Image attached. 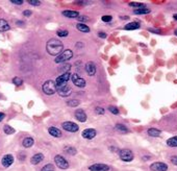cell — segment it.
Instances as JSON below:
<instances>
[{
    "instance_id": "obj_1",
    "label": "cell",
    "mask_w": 177,
    "mask_h": 171,
    "mask_svg": "<svg viewBox=\"0 0 177 171\" xmlns=\"http://www.w3.org/2000/svg\"><path fill=\"white\" fill-rule=\"evenodd\" d=\"M64 49V44L58 39H51L47 42L46 50L50 56H60Z\"/></svg>"
},
{
    "instance_id": "obj_2",
    "label": "cell",
    "mask_w": 177,
    "mask_h": 171,
    "mask_svg": "<svg viewBox=\"0 0 177 171\" xmlns=\"http://www.w3.org/2000/svg\"><path fill=\"white\" fill-rule=\"evenodd\" d=\"M43 92L46 95H53L56 92V85L54 80H47L42 86Z\"/></svg>"
},
{
    "instance_id": "obj_3",
    "label": "cell",
    "mask_w": 177,
    "mask_h": 171,
    "mask_svg": "<svg viewBox=\"0 0 177 171\" xmlns=\"http://www.w3.org/2000/svg\"><path fill=\"white\" fill-rule=\"evenodd\" d=\"M56 92L58 93V95L62 97H67L69 95H71L72 93V89L68 83H64V85H60L56 87Z\"/></svg>"
},
{
    "instance_id": "obj_4",
    "label": "cell",
    "mask_w": 177,
    "mask_h": 171,
    "mask_svg": "<svg viewBox=\"0 0 177 171\" xmlns=\"http://www.w3.org/2000/svg\"><path fill=\"white\" fill-rule=\"evenodd\" d=\"M73 56V52L72 50L70 49H67L65 51H63L60 56H56L55 58V63L56 64H60V63H66L67 61H69L71 58Z\"/></svg>"
},
{
    "instance_id": "obj_5",
    "label": "cell",
    "mask_w": 177,
    "mask_h": 171,
    "mask_svg": "<svg viewBox=\"0 0 177 171\" xmlns=\"http://www.w3.org/2000/svg\"><path fill=\"white\" fill-rule=\"evenodd\" d=\"M119 156L122 161L124 162H131L135 158L133 156V152L131 151L130 149H122L119 151Z\"/></svg>"
},
{
    "instance_id": "obj_6",
    "label": "cell",
    "mask_w": 177,
    "mask_h": 171,
    "mask_svg": "<svg viewBox=\"0 0 177 171\" xmlns=\"http://www.w3.org/2000/svg\"><path fill=\"white\" fill-rule=\"evenodd\" d=\"M54 163H55L56 166L60 169H68L69 168L68 161H67L64 156H60V154H58V156H54Z\"/></svg>"
},
{
    "instance_id": "obj_7",
    "label": "cell",
    "mask_w": 177,
    "mask_h": 171,
    "mask_svg": "<svg viewBox=\"0 0 177 171\" xmlns=\"http://www.w3.org/2000/svg\"><path fill=\"white\" fill-rule=\"evenodd\" d=\"M62 127L64 128L65 131L67 132H70V133H76L77 131L79 129V126L77 124L73 123L71 121H66V122H63L62 124Z\"/></svg>"
},
{
    "instance_id": "obj_8",
    "label": "cell",
    "mask_w": 177,
    "mask_h": 171,
    "mask_svg": "<svg viewBox=\"0 0 177 171\" xmlns=\"http://www.w3.org/2000/svg\"><path fill=\"white\" fill-rule=\"evenodd\" d=\"M71 79H72V83H74L76 87H78V88H84L85 85H87L84 79L81 78L78 74H76V73L71 75Z\"/></svg>"
},
{
    "instance_id": "obj_9",
    "label": "cell",
    "mask_w": 177,
    "mask_h": 171,
    "mask_svg": "<svg viewBox=\"0 0 177 171\" xmlns=\"http://www.w3.org/2000/svg\"><path fill=\"white\" fill-rule=\"evenodd\" d=\"M150 169L152 171H167L168 170V165L162 162H155L150 165Z\"/></svg>"
},
{
    "instance_id": "obj_10",
    "label": "cell",
    "mask_w": 177,
    "mask_h": 171,
    "mask_svg": "<svg viewBox=\"0 0 177 171\" xmlns=\"http://www.w3.org/2000/svg\"><path fill=\"white\" fill-rule=\"evenodd\" d=\"M71 78V74L70 73H63V74H60V76L56 78L55 80V85L56 87L58 86H60V85H64V83H67L69 81V79Z\"/></svg>"
},
{
    "instance_id": "obj_11",
    "label": "cell",
    "mask_w": 177,
    "mask_h": 171,
    "mask_svg": "<svg viewBox=\"0 0 177 171\" xmlns=\"http://www.w3.org/2000/svg\"><path fill=\"white\" fill-rule=\"evenodd\" d=\"M89 169L91 171H109L111 170V167L105 164H94L89 167Z\"/></svg>"
},
{
    "instance_id": "obj_12",
    "label": "cell",
    "mask_w": 177,
    "mask_h": 171,
    "mask_svg": "<svg viewBox=\"0 0 177 171\" xmlns=\"http://www.w3.org/2000/svg\"><path fill=\"white\" fill-rule=\"evenodd\" d=\"M13 163H14V156H12V154H5L2 158V160H1V164H2V166L5 167V168L12 166Z\"/></svg>"
},
{
    "instance_id": "obj_13",
    "label": "cell",
    "mask_w": 177,
    "mask_h": 171,
    "mask_svg": "<svg viewBox=\"0 0 177 171\" xmlns=\"http://www.w3.org/2000/svg\"><path fill=\"white\" fill-rule=\"evenodd\" d=\"M96 135H97L96 131L93 129V128H87V129H84V131L82 132V137L87 140H91L93 139V138H95Z\"/></svg>"
},
{
    "instance_id": "obj_14",
    "label": "cell",
    "mask_w": 177,
    "mask_h": 171,
    "mask_svg": "<svg viewBox=\"0 0 177 171\" xmlns=\"http://www.w3.org/2000/svg\"><path fill=\"white\" fill-rule=\"evenodd\" d=\"M85 71L90 76H93L96 73V65L93 62H89L85 64Z\"/></svg>"
},
{
    "instance_id": "obj_15",
    "label": "cell",
    "mask_w": 177,
    "mask_h": 171,
    "mask_svg": "<svg viewBox=\"0 0 177 171\" xmlns=\"http://www.w3.org/2000/svg\"><path fill=\"white\" fill-rule=\"evenodd\" d=\"M75 117H76V119L78 120V121L80 122H85L87 121V114L84 113V111L81 109L77 110L76 112H75Z\"/></svg>"
},
{
    "instance_id": "obj_16",
    "label": "cell",
    "mask_w": 177,
    "mask_h": 171,
    "mask_svg": "<svg viewBox=\"0 0 177 171\" xmlns=\"http://www.w3.org/2000/svg\"><path fill=\"white\" fill-rule=\"evenodd\" d=\"M48 133H49L50 135H51L52 137H54V138L62 137V132H60L58 128L54 127V126H50V127L48 128Z\"/></svg>"
},
{
    "instance_id": "obj_17",
    "label": "cell",
    "mask_w": 177,
    "mask_h": 171,
    "mask_svg": "<svg viewBox=\"0 0 177 171\" xmlns=\"http://www.w3.org/2000/svg\"><path fill=\"white\" fill-rule=\"evenodd\" d=\"M44 160V154L43 153H36L30 159V162H31L32 165H38L40 164L42 161Z\"/></svg>"
},
{
    "instance_id": "obj_18",
    "label": "cell",
    "mask_w": 177,
    "mask_h": 171,
    "mask_svg": "<svg viewBox=\"0 0 177 171\" xmlns=\"http://www.w3.org/2000/svg\"><path fill=\"white\" fill-rule=\"evenodd\" d=\"M63 15L65 16V17H68V18H72V19H74V18H78L79 14L78 12L76 11H70V10H67V11H64L63 12Z\"/></svg>"
},
{
    "instance_id": "obj_19",
    "label": "cell",
    "mask_w": 177,
    "mask_h": 171,
    "mask_svg": "<svg viewBox=\"0 0 177 171\" xmlns=\"http://www.w3.org/2000/svg\"><path fill=\"white\" fill-rule=\"evenodd\" d=\"M9 29V24L7 23V20L0 19V31H7Z\"/></svg>"
},
{
    "instance_id": "obj_20",
    "label": "cell",
    "mask_w": 177,
    "mask_h": 171,
    "mask_svg": "<svg viewBox=\"0 0 177 171\" xmlns=\"http://www.w3.org/2000/svg\"><path fill=\"white\" fill-rule=\"evenodd\" d=\"M139 27H140L139 22H131V23L126 24L124 28H125L126 30H135V29H138Z\"/></svg>"
},
{
    "instance_id": "obj_21",
    "label": "cell",
    "mask_w": 177,
    "mask_h": 171,
    "mask_svg": "<svg viewBox=\"0 0 177 171\" xmlns=\"http://www.w3.org/2000/svg\"><path fill=\"white\" fill-rule=\"evenodd\" d=\"M148 135L150 136V137H160V129H157V128H154V127H151L148 129Z\"/></svg>"
},
{
    "instance_id": "obj_22",
    "label": "cell",
    "mask_w": 177,
    "mask_h": 171,
    "mask_svg": "<svg viewBox=\"0 0 177 171\" xmlns=\"http://www.w3.org/2000/svg\"><path fill=\"white\" fill-rule=\"evenodd\" d=\"M34 139H32V138H30V137L25 138V139L23 140V142H22V144H23V146H24V147H26V148L31 147V146L34 145Z\"/></svg>"
},
{
    "instance_id": "obj_23",
    "label": "cell",
    "mask_w": 177,
    "mask_h": 171,
    "mask_svg": "<svg viewBox=\"0 0 177 171\" xmlns=\"http://www.w3.org/2000/svg\"><path fill=\"white\" fill-rule=\"evenodd\" d=\"M167 145L170 147H177V136L167 140Z\"/></svg>"
},
{
    "instance_id": "obj_24",
    "label": "cell",
    "mask_w": 177,
    "mask_h": 171,
    "mask_svg": "<svg viewBox=\"0 0 177 171\" xmlns=\"http://www.w3.org/2000/svg\"><path fill=\"white\" fill-rule=\"evenodd\" d=\"M76 28L81 32H89V31H90V28L87 27L84 23H78L76 25Z\"/></svg>"
},
{
    "instance_id": "obj_25",
    "label": "cell",
    "mask_w": 177,
    "mask_h": 171,
    "mask_svg": "<svg viewBox=\"0 0 177 171\" xmlns=\"http://www.w3.org/2000/svg\"><path fill=\"white\" fill-rule=\"evenodd\" d=\"M116 129H117L118 132H120V133H122V134H126V133H128V128L126 127L125 125H123V124H121V123H118L117 125H116Z\"/></svg>"
},
{
    "instance_id": "obj_26",
    "label": "cell",
    "mask_w": 177,
    "mask_h": 171,
    "mask_svg": "<svg viewBox=\"0 0 177 171\" xmlns=\"http://www.w3.org/2000/svg\"><path fill=\"white\" fill-rule=\"evenodd\" d=\"M133 13L135 15H145V14H149L150 10L147 9V7H143V9H139V10H135Z\"/></svg>"
},
{
    "instance_id": "obj_27",
    "label": "cell",
    "mask_w": 177,
    "mask_h": 171,
    "mask_svg": "<svg viewBox=\"0 0 177 171\" xmlns=\"http://www.w3.org/2000/svg\"><path fill=\"white\" fill-rule=\"evenodd\" d=\"M64 150H65V152H66V153H69V154H71V156H74V154H76V152H77V150L75 149L74 147H71V146L65 147Z\"/></svg>"
},
{
    "instance_id": "obj_28",
    "label": "cell",
    "mask_w": 177,
    "mask_h": 171,
    "mask_svg": "<svg viewBox=\"0 0 177 171\" xmlns=\"http://www.w3.org/2000/svg\"><path fill=\"white\" fill-rule=\"evenodd\" d=\"M3 131H4V133L7 134V135H12V134L15 133V129H14L12 126L9 125H4V127H3Z\"/></svg>"
},
{
    "instance_id": "obj_29",
    "label": "cell",
    "mask_w": 177,
    "mask_h": 171,
    "mask_svg": "<svg viewBox=\"0 0 177 171\" xmlns=\"http://www.w3.org/2000/svg\"><path fill=\"white\" fill-rule=\"evenodd\" d=\"M79 100H76V99H72V100H69L68 102H67V105H69V107H77V105H79Z\"/></svg>"
},
{
    "instance_id": "obj_30",
    "label": "cell",
    "mask_w": 177,
    "mask_h": 171,
    "mask_svg": "<svg viewBox=\"0 0 177 171\" xmlns=\"http://www.w3.org/2000/svg\"><path fill=\"white\" fill-rule=\"evenodd\" d=\"M129 5L131 7H135V10L143 9V7H145V5H144L143 3H138V2H130Z\"/></svg>"
},
{
    "instance_id": "obj_31",
    "label": "cell",
    "mask_w": 177,
    "mask_h": 171,
    "mask_svg": "<svg viewBox=\"0 0 177 171\" xmlns=\"http://www.w3.org/2000/svg\"><path fill=\"white\" fill-rule=\"evenodd\" d=\"M41 171H54V165L52 164H47L43 167Z\"/></svg>"
},
{
    "instance_id": "obj_32",
    "label": "cell",
    "mask_w": 177,
    "mask_h": 171,
    "mask_svg": "<svg viewBox=\"0 0 177 171\" xmlns=\"http://www.w3.org/2000/svg\"><path fill=\"white\" fill-rule=\"evenodd\" d=\"M109 111L111 112V113H113L114 115H118V114L120 113L119 112V109L116 107H114V105H109Z\"/></svg>"
},
{
    "instance_id": "obj_33",
    "label": "cell",
    "mask_w": 177,
    "mask_h": 171,
    "mask_svg": "<svg viewBox=\"0 0 177 171\" xmlns=\"http://www.w3.org/2000/svg\"><path fill=\"white\" fill-rule=\"evenodd\" d=\"M13 83H14V85H16V86H21L22 83H23V80H22L20 77L16 76V77H14V78H13Z\"/></svg>"
},
{
    "instance_id": "obj_34",
    "label": "cell",
    "mask_w": 177,
    "mask_h": 171,
    "mask_svg": "<svg viewBox=\"0 0 177 171\" xmlns=\"http://www.w3.org/2000/svg\"><path fill=\"white\" fill-rule=\"evenodd\" d=\"M69 34L68 30H65V29H60L58 30V36L62 37V38H65V37H67Z\"/></svg>"
},
{
    "instance_id": "obj_35",
    "label": "cell",
    "mask_w": 177,
    "mask_h": 171,
    "mask_svg": "<svg viewBox=\"0 0 177 171\" xmlns=\"http://www.w3.org/2000/svg\"><path fill=\"white\" fill-rule=\"evenodd\" d=\"M70 68H71V65L70 64H66L64 67H62V68H60L58 70L60 71H65L64 73H68L69 72V70H70Z\"/></svg>"
},
{
    "instance_id": "obj_36",
    "label": "cell",
    "mask_w": 177,
    "mask_h": 171,
    "mask_svg": "<svg viewBox=\"0 0 177 171\" xmlns=\"http://www.w3.org/2000/svg\"><path fill=\"white\" fill-rule=\"evenodd\" d=\"M27 2L31 5H34V7H38V5L41 4L40 0H27Z\"/></svg>"
},
{
    "instance_id": "obj_37",
    "label": "cell",
    "mask_w": 177,
    "mask_h": 171,
    "mask_svg": "<svg viewBox=\"0 0 177 171\" xmlns=\"http://www.w3.org/2000/svg\"><path fill=\"white\" fill-rule=\"evenodd\" d=\"M95 112H96V114H98V115H103V114L105 113L104 109H103V107H96Z\"/></svg>"
},
{
    "instance_id": "obj_38",
    "label": "cell",
    "mask_w": 177,
    "mask_h": 171,
    "mask_svg": "<svg viewBox=\"0 0 177 171\" xmlns=\"http://www.w3.org/2000/svg\"><path fill=\"white\" fill-rule=\"evenodd\" d=\"M77 20L78 21H82V22H84V21H89V17H87V16H78V18H77Z\"/></svg>"
},
{
    "instance_id": "obj_39",
    "label": "cell",
    "mask_w": 177,
    "mask_h": 171,
    "mask_svg": "<svg viewBox=\"0 0 177 171\" xmlns=\"http://www.w3.org/2000/svg\"><path fill=\"white\" fill-rule=\"evenodd\" d=\"M111 16H103L102 17V21L103 22H111Z\"/></svg>"
},
{
    "instance_id": "obj_40",
    "label": "cell",
    "mask_w": 177,
    "mask_h": 171,
    "mask_svg": "<svg viewBox=\"0 0 177 171\" xmlns=\"http://www.w3.org/2000/svg\"><path fill=\"white\" fill-rule=\"evenodd\" d=\"M11 2L14 3V4H18V5H21L23 4V0H11Z\"/></svg>"
},
{
    "instance_id": "obj_41",
    "label": "cell",
    "mask_w": 177,
    "mask_h": 171,
    "mask_svg": "<svg viewBox=\"0 0 177 171\" xmlns=\"http://www.w3.org/2000/svg\"><path fill=\"white\" fill-rule=\"evenodd\" d=\"M171 162H172L173 164L176 165V166H177V156H172V158H171Z\"/></svg>"
},
{
    "instance_id": "obj_42",
    "label": "cell",
    "mask_w": 177,
    "mask_h": 171,
    "mask_svg": "<svg viewBox=\"0 0 177 171\" xmlns=\"http://www.w3.org/2000/svg\"><path fill=\"white\" fill-rule=\"evenodd\" d=\"M23 15L26 16V17H29V16L31 15V11H28V10H26V11L23 12Z\"/></svg>"
},
{
    "instance_id": "obj_43",
    "label": "cell",
    "mask_w": 177,
    "mask_h": 171,
    "mask_svg": "<svg viewBox=\"0 0 177 171\" xmlns=\"http://www.w3.org/2000/svg\"><path fill=\"white\" fill-rule=\"evenodd\" d=\"M98 36L99 37H100V38H102V39H105V38H106V36H107V34H105V32H98Z\"/></svg>"
},
{
    "instance_id": "obj_44",
    "label": "cell",
    "mask_w": 177,
    "mask_h": 171,
    "mask_svg": "<svg viewBox=\"0 0 177 171\" xmlns=\"http://www.w3.org/2000/svg\"><path fill=\"white\" fill-rule=\"evenodd\" d=\"M4 117H5V114L2 113V112H0V122H1L3 119H4Z\"/></svg>"
},
{
    "instance_id": "obj_45",
    "label": "cell",
    "mask_w": 177,
    "mask_h": 171,
    "mask_svg": "<svg viewBox=\"0 0 177 171\" xmlns=\"http://www.w3.org/2000/svg\"><path fill=\"white\" fill-rule=\"evenodd\" d=\"M149 30H150L151 32H155V34H160V32H162L160 29H152V28H150Z\"/></svg>"
},
{
    "instance_id": "obj_46",
    "label": "cell",
    "mask_w": 177,
    "mask_h": 171,
    "mask_svg": "<svg viewBox=\"0 0 177 171\" xmlns=\"http://www.w3.org/2000/svg\"><path fill=\"white\" fill-rule=\"evenodd\" d=\"M82 43L81 42H79V43H77V47H82Z\"/></svg>"
},
{
    "instance_id": "obj_47",
    "label": "cell",
    "mask_w": 177,
    "mask_h": 171,
    "mask_svg": "<svg viewBox=\"0 0 177 171\" xmlns=\"http://www.w3.org/2000/svg\"><path fill=\"white\" fill-rule=\"evenodd\" d=\"M173 18H174V19L177 21V14H174V16H173Z\"/></svg>"
},
{
    "instance_id": "obj_48",
    "label": "cell",
    "mask_w": 177,
    "mask_h": 171,
    "mask_svg": "<svg viewBox=\"0 0 177 171\" xmlns=\"http://www.w3.org/2000/svg\"><path fill=\"white\" fill-rule=\"evenodd\" d=\"M175 34H176V36H177V30H175Z\"/></svg>"
}]
</instances>
